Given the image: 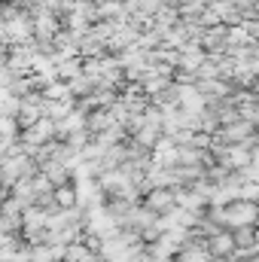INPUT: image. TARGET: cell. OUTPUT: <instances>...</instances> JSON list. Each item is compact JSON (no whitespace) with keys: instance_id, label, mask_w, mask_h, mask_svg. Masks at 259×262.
Returning a JSON list of instances; mask_svg holds the SVG:
<instances>
[{"instance_id":"6da1fadb","label":"cell","mask_w":259,"mask_h":262,"mask_svg":"<svg viewBox=\"0 0 259 262\" xmlns=\"http://www.w3.org/2000/svg\"><path fill=\"white\" fill-rule=\"evenodd\" d=\"M256 216H259V207L250 204V201H238V204H232L229 210H223V220H226L229 226H238V229L250 226Z\"/></svg>"},{"instance_id":"7a4b0ae2","label":"cell","mask_w":259,"mask_h":262,"mask_svg":"<svg viewBox=\"0 0 259 262\" xmlns=\"http://www.w3.org/2000/svg\"><path fill=\"white\" fill-rule=\"evenodd\" d=\"M174 204H177V195H171V192H162V189H159V192L149 195V207L159 210V213H162V210H174Z\"/></svg>"},{"instance_id":"3957f363","label":"cell","mask_w":259,"mask_h":262,"mask_svg":"<svg viewBox=\"0 0 259 262\" xmlns=\"http://www.w3.org/2000/svg\"><path fill=\"white\" fill-rule=\"evenodd\" d=\"M52 134V122H37V125H31V128L25 131V140L28 143H40V140H46Z\"/></svg>"},{"instance_id":"277c9868","label":"cell","mask_w":259,"mask_h":262,"mask_svg":"<svg viewBox=\"0 0 259 262\" xmlns=\"http://www.w3.org/2000/svg\"><path fill=\"white\" fill-rule=\"evenodd\" d=\"M210 250L213 253H235V238L232 235H217L210 241Z\"/></svg>"},{"instance_id":"5b68a950","label":"cell","mask_w":259,"mask_h":262,"mask_svg":"<svg viewBox=\"0 0 259 262\" xmlns=\"http://www.w3.org/2000/svg\"><path fill=\"white\" fill-rule=\"evenodd\" d=\"M55 201H61L64 207H70V204L76 201V195H73V189H58V192H55Z\"/></svg>"}]
</instances>
